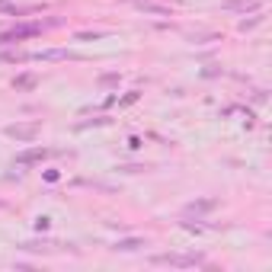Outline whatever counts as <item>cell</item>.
I'll return each mask as SVG.
<instances>
[{"label":"cell","instance_id":"cell-1","mask_svg":"<svg viewBox=\"0 0 272 272\" xmlns=\"http://www.w3.org/2000/svg\"><path fill=\"white\" fill-rule=\"evenodd\" d=\"M154 263H157V266H180V269H189V266H202V263H205V256H202V253H160V256H154Z\"/></svg>","mask_w":272,"mask_h":272},{"label":"cell","instance_id":"cell-2","mask_svg":"<svg viewBox=\"0 0 272 272\" xmlns=\"http://www.w3.org/2000/svg\"><path fill=\"white\" fill-rule=\"evenodd\" d=\"M42 32V26L39 23H26V26H16V29L10 32H0V45H10V42H19V39H32Z\"/></svg>","mask_w":272,"mask_h":272},{"label":"cell","instance_id":"cell-3","mask_svg":"<svg viewBox=\"0 0 272 272\" xmlns=\"http://www.w3.org/2000/svg\"><path fill=\"white\" fill-rule=\"evenodd\" d=\"M6 135L16 141H32L39 135V122H26V125H6Z\"/></svg>","mask_w":272,"mask_h":272},{"label":"cell","instance_id":"cell-4","mask_svg":"<svg viewBox=\"0 0 272 272\" xmlns=\"http://www.w3.org/2000/svg\"><path fill=\"white\" fill-rule=\"evenodd\" d=\"M221 6L224 10H256V6H260V0H221Z\"/></svg>","mask_w":272,"mask_h":272},{"label":"cell","instance_id":"cell-5","mask_svg":"<svg viewBox=\"0 0 272 272\" xmlns=\"http://www.w3.org/2000/svg\"><path fill=\"white\" fill-rule=\"evenodd\" d=\"M218 205V202L215 199H205V202H192V205H186V212H182V215H195V218H199V215H205V212H212V208Z\"/></svg>","mask_w":272,"mask_h":272},{"label":"cell","instance_id":"cell-6","mask_svg":"<svg viewBox=\"0 0 272 272\" xmlns=\"http://www.w3.org/2000/svg\"><path fill=\"white\" fill-rule=\"evenodd\" d=\"M138 247H144V240H141V237H125V240H119L112 250H122V253H132V250H138Z\"/></svg>","mask_w":272,"mask_h":272},{"label":"cell","instance_id":"cell-7","mask_svg":"<svg viewBox=\"0 0 272 272\" xmlns=\"http://www.w3.org/2000/svg\"><path fill=\"white\" fill-rule=\"evenodd\" d=\"M42 157H45V151H42V147H32V151L19 154L16 163H19V167H26V163H36V160H42Z\"/></svg>","mask_w":272,"mask_h":272},{"label":"cell","instance_id":"cell-8","mask_svg":"<svg viewBox=\"0 0 272 272\" xmlns=\"http://www.w3.org/2000/svg\"><path fill=\"white\" fill-rule=\"evenodd\" d=\"M135 3H138L144 13H157V16H170V10H167V6H160V3H151V0H135Z\"/></svg>","mask_w":272,"mask_h":272},{"label":"cell","instance_id":"cell-9","mask_svg":"<svg viewBox=\"0 0 272 272\" xmlns=\"http://www.w3.org/2000/svg\"><path fill=\"white\" fill-rule=\"evenodd\" d=\"M32 58H39V61H61V58H74V54L58 48V51H39V54H32Z\"/></svg>","mask_w":272,"mask_h":272},{"label":"cell","instance_id":"cell-10","mask_svg":"<svg viewBox=\"0 0 272 272\" xmlns=\"http://www.w3.org/2000/svg\"><path fill=\"white\" fill-rule=\"evenodd\" d=\"M13 87H19V90H32V87H36V77H32V74H23V77L13 80Z\"/></svg>","mask_w":272,"mask_h":272},{"label":"cell","instance_id":"cell-11","mask_svg":"<svg viewBox=\"0 0 272 272\" xmlns=\"http://www.w3.org/2000/svg\"><path fill=\"white\" fill-rule=\"evenodd\" d=\"M0 10H3V13H19L16 6H13V3H6V0H0Z\"/></svg>","mask_w":272,"mask_h":272},{"label":"cell","instance_id":"cell-12","mask_svg":"<svg viewBox=\"0 0 272 272\" xmlns=\"http://www.w3.org/2000/svg\"><path fill=\"white\" fill-rule=\"evenodd\" d=\"M0 208H3V202H0Z\"/></svg>","mask_w":272,"mask_h":272}]
</instances>
